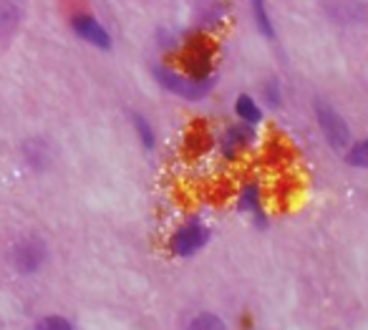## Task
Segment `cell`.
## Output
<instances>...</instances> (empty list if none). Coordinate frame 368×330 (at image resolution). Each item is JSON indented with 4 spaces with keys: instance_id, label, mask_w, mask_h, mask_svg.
<instances>
[{
    "instance_id": "11",
    "label": "cell",
    "mask_w": 368,
    "mask_h": 330,
    "mask_svg": "<svg viewBox=\"0 0 368 330\" xmlns=\"http://www.w3.org/2000/svg\"><path fill=\"white\" fill-rule=\"evenodd\" d=\"M132 121H134V129H137V137H139V141L144 144V149H154V132H151L149 121L141 114H134Z\"/></svg>"
},
{
    "instance_id": "1",
    "label": "cell",
    "mask_w": 368,
    "mask_h": 330,
    "mask_svg": "<svg viewBox=\"0 0 368 330\" xmlns=\"http://www.w3.org/2000/svg\"><path fill=\"white\" fill-rule=\"evenodd\" d=\"M157 81L164 86L167 91L177 94L182 99H189V101H197V99H205L212 89V78H192V76H182L177 71H170V68H157Z\"/></svg>"
},
{
    "instance_id": "15",
    "label": "cell",
    "mask_w": 368,
    "mask_h": 330,
    "mask_svg": "<svg viewBox=\"0 0 368 330\" xmlns=\"http://www.w3.org/2000/svg\"><path fill=\"white\" fill-rule=\"evenodd\" d=\"M222 320H217V318H212L210 312H205V315H199L197 320H192L189 323V328H222Z\"/></svg>"
},
{
    "instance_id": "6",
    "label": "cell",
    "mask_w": 368,
    "mask_h": 330,
    "mask_svg": "<svg viewBox=\"0 0 368 330\" xmlns=\"http://www.w3.org/2000/svg\"><path fill=\"white\" fill-rule=\"evenodd\" d=\"M253 124H245L242 121V127H229L227 134H224V141H222V151L227 156L237 154L240 149H245V146L250 144V139H253Z\"/></svg>"
},
{
    "instance_id": "4",
    "label": "cell",
    "mask_w": 368,
    "mask_h": 330,
    "mask_svg": "<svg viewBox=\"0 0 368 330\" xmlns=\"http://www.w3.org/2000/svg\"><path fill=\"white\" fill-rule=\"evenodd\" d=\"M207 240H210V229L205 224L199 222H192V224H184L182 229H177L175 237H172V253L179 255V258H189L199 250V247H205Z\"/></svg>"
},
{
    "instance_id": "8",
    "label": "cell",
    "mask_w": 368,
    "mask_h": 330,
    "mask_svg": "<svg viewBox=\"0 0 368 330\" xmlns=\"http://www.w3.org/2000/svg\"><path fill=\"white\" fill-rule=\"evenodd\" d=\"M235 111H237V116L245 121V124H258V121L262 119V111H260V106L253 101V96H248V94L237 96Z\"/></svg>"
},
{
    "instance_id": "5",
    "label": "cell",
    "mask_w": 368,
    "mask_h": 330,
    "mask_svg": "<svg viewBox=\"0 0 368 330\" xmlns=\"http://www.w3.org/2000/svg\"><path fill=\"white\" fill-rule=\"evenodd\" d=\"M71 25H73V30H76V36L89 41L91 46H96V49H103V51L111 49L109 30L103 28L96 18H91V15H86V13H79V15H73L71 18Z\"/></svg>"
},
{
    "instance_id": "12",
    "label": "cell",
    "mask_w": 368,
    "mask_h": 330,
    "mask_svg": "<svg viewBox=\"0 0 368 330\" xmlns=\"http://www.w3.org/2000/svg\"><path fill=\"white\" fill-rule=\"evenodd\" d=\"M253 8H255V20H258V25H260V30L265 33L267 38H272V23H270V18H267V11H265V0H253Z\"/></svg>"
},
{
    "instance_id": "14",
    "label": "cell",
    "mask_w": 368,
    "mask_h": 330,
    "mask_svg": "<svg viewBox=\"0 0 368 330\" xmlns=\"http://www.w3.org/2000/svg\"><path fill=\"white\" fill-rule=\"evenodd\" d=\"M265 99H267V103H270L272 108L280 106V84H278V78H270V81L265 84Z\"/></svg>"
},
{
    "instance_id": "10",
    "label": "cell",
    "mask_w": 368,
    "mask_h": 330,
    "mask_svg": "<svg viewBox=\"0 0 368 330\" xmlns=\"http://www.w3.org/2000/svg\"><path fill=\"white\" fill-rule=\"evenodd\" d=\"M240 204H242V210H248V212H255L260 220V224L265 222L262 220V212H260V192H258V186L250 184L242 189V197H240Z\"/></svg>"
},
{
    "instance_id": "2",
    "label": "cell",
    "mask_w": 368,
    "mask_h": 330,
    "mask_svg": "<svg viewBox=\"0 0 368 330\" xmlns=\"http://www.w3.org/2000/svg\"><path fill=\"white\" fill-rule=\"evenodd\" d=\"M315 116H318V124L323 129V137L336 151H345L350 146V129L345 124L343 116L336 111L333 106L323 101H315Z\"/></svg>"
},
{
    "instance_id": "9",
    "label": "cell",
    "mask_w": 368,
    "mask_h": 330,
    "mask_svg": "<svg viewBox=\"0 0 368 330\" xmlns=\"http://www.w3.org/2000/svg\"><path fill=\"white\" fill-rule=\"evenodd\" d=\"M345 162H348L350 167L368 169V139L356 141L353 146H348V149H345Z\"/></svg>"
},
{
    "instance_id": "13",
    "label": "cell",
    "mask_w": 368,
    "mask_h": 330,
    "mask_svg": "<svg viewBox=\"0 0 368 330\" xmlns=\"http://www.w3.org/2000/svg\"><path fill=\"white\" fill-rule=\"evenodd\" d=\"M36 328H41V330H63V328H71V323H68L66 318H58V315H46V318L38 320Z\"/></svg>"
},
{
    "instance_id": "3",
    "label": "cell",
    "mask_w": 368,
    "mask_h": 330,
    "mask_svg": "<svg viewBox=\"0 0 368 330\" xmlns=\"http://www.w3.org/2000/svg\"><path fill=\"white\" fill-rule=\"evenodd\" d=\"M11 262L20 275H33L46 262V245L38 237H23L13 245Z\"/></svg>"
},
{
    "instance_id": "7",
    "label": "cell",
    "mask_w": 368,
    "mask_h": 330,
    "mask_svg": "<svg viewBox=\"0 0 368 330\" xmlns=\"http://www.w3.org/2000/svg\"><path fill=\"white\" fill-rule=\"evenodd\" d=\"M20 25V8L11 0H0V36H11Z\"/></svg>"
}]
</instances>
